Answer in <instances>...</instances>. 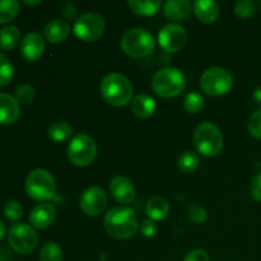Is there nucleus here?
Instances as JSON below:
<instances>
[{
  "instance_id": "39448f33",
  "label": "nucleus",
  "mask_w": 261,
  "mask_h": 261,
  "mask_svg": "<svg viewBox=\"0 0 261 261\" xmlns=\"http://www.w3.org/2000/svg\"><path fill=\"white\" fill-rule=\"evenodd\" d=\"M152 88L158 96L165 98L178 96L185 88V76L172 66L163 68L153 75Z\"/></svg>"
},
{
  "instance_id": "58836bf2",
  "label": "nucleus",
  "mask_w": 261,
  "mask_h": 261,
  "mask_svg": "<svg viewBox=\"0 0 261 261\" xmlns=\"http://www.w3.org/2000/svg\"><path fill=\"white\" fill-rule=\"evenodd\" d=\"M0 261H12V254L5 247H0Z\"/></svg>"
},
{
  "instance_id": "cd10ccee",
  "label": "nucleus",
  "mask_w": 261,
  "mask_h": 261,
  "mask_svg": "<svg viewBox=\"0 0 261 261\" xmlns=\"http://www.w3.org/2000/svg\"><path fill=\"white\" fill-rule=\"evenodd\" d=\"M14 76V68L9 59L0 53V87H4L12 82Z\"/></svg>"
},
{
  "instance_id": "9d476101",
  "label": "nucleus",
  "mask_w": 261,
  "mask_h": 261,
  "mask_svg": "<svg viewBox=\"0 0 261 261\" xmlns=\"http://www.w3.org/2000/svg\"><path fill=\"white\" fill-rule=\"evenodd\" d=\"M105 31V19L99 13H86L74 23V33L79 40L92 42L102 36Z\"/></svg>"
},
{
  "instance_id": "ddd939ff",
  "label": "nucleus",
  "mask_w": 261,
  "mask_h": 261,
  "mask_svg": "<svg viewBox=\"0 0 261 261\" xmlns=\"http://www.w3.org/2000/svg\"><path fill=\"white\" fill-rule=\"evenodd\" d=\"M45 51V41L37 32H31L20 41V54L27 61H36Z\"/></svg>"
},
{
  "instance_id": "a211bd4d",
  "label": "nucleus",
  "mask_w": 261,
  "mask_h": 261,
  "mask_svg": "<svg viewBox=\"0 0 261 261\" xmlns=\"http://www.w3.org/2000/svg\"><path fill=\"white\" fill-rule=\"evenodd\" d=\"M194 13L203 23H214L219 18V5L212 0H198L193 4Z\"/></svg>"
},
{
  "instance_id": "1a4fd4ad",
  "label": "nucleus",
  "mask_w": 261,
  "mask_h": 261,
  "mask_svg": "<svg viewBox=\"0 0 261 261\" xmlns=\"http://www.w3.org/2000/svg\"><path fill=\"white\" fill-rule=\"evenodd\" d=\"M8 242L15 252L22 255L31 254L38 245V236L35 229L25 223L13 224L8 233Z\"/></svg>"
},
{
  "instance_id": "4be33fe9",
  "label": "nucleus",
  "mask_w": 261,
  "mask_h": 261,
  "mask_svg": "<svg viewBox=\"0 0 261 261\" xmlns=\"http://www.w3.org/2000/svg\"><path fill=\"white\" fill-rule=\"evenodd\" d=\"M20 41V31L15 25H5L0 30V47L5 51H10Z\"/></svg>"
},
{
  "instance_id": "bb28decb",
  "label": "nucleus",
  "mask_w": 261,
  "mask_h": 261,
  "mask_svg": "<svg viewBox=\"0 0 261 261\" xmlns=\"http://www.w3.org/2000/svg\"><path fill=\"white\" fill-rule=\"evenodd\" d=\"M40 261H63V250L55 242H48L41 249Z\"/></svg>"
},
{
  "instance_id": "7ed1b4c3",
  "label": "nucleus",
  "mask_w": 261,
  "mask_h": 261,
  "mask_svg": "<svg viewBox=\"0 0 261 261\" xmlns=\"http://www.w3.org/2000/svg\"><path fill=\"white\" fill-rule=\"evenodd\" d=\"M194 144L205 157H216L223 149V135L212 122H201L194 133Z\"/></svg>"
},
{
  "instance_id": "79ce46f5",
  "label": "nucleus",
  "mask_w": 261,
  "mask_h": 261,
  "mask_svg": "<svg viewBox=\"0 0 261 261\" xmlns=\"http://www.w3.org/2000/svg\"><path fill=\"white\" fill-rule=\"evenodd\" d=\"M24 4L25 5H38V4H41V2L40 0H37V2H28V0H25Z\"/></svg>"
},
{
  "instance_id": "393cba45",
  "label": "nucleus",
  "mask_w": 261,
  "mask_h": 261,
  "mask_svg": "<svg viewBox=\"0 0 261 261\" xmlns=\"http://www.w3.org/2000/svg\"><path fill=\"white\" fill-rule=\"evenodd\" d=\"M19 3L17 0H0V24L9 23L17 17Z\"/></svg>"
},
{
  "instance_id": "9b49d317",
  "label": "nucleus",
  "mask_w": 261,
  "mask_h": 261,
  "mask_svg": "<svg viewBox=\"0 0 261 261\" xmlns=\"http://www.w3.org/2000/svg\"><path fill=\"white\" fill-rule=\"evenodd\" d=\"M188 41V32L185 28L176 23H170L160 31L158 42L163 50L168 53H177L185 46Z\"/></svg>"
},
{
  "instance_id": "f257e3e1",
  "label": "nucleus",
  "mask_w": 261,
  "mask_h": 261,
  "mask_svg": "<svg viewBox=\"0 0 261 261\" xmlns=\"http://www.w3.org/2000/svg\"><path fill=\"white\" fill-rule=\"evenodd\" d=\"M103 224L107 233L117 240L132 239L138 231L137 214L133 209L125 206H116L109 211Z\"/></svg>"
},
{
  "instance_id": "0eeeda50",
  "label": "nucleus",
  "mask_w": 261,
  "mask_h": 261,
  "mask_svg": "<svg viewBox=\"0 0 261 261\" xmlns=\"http://www.w3.org/2000/svg\"><path fill=\"white\" fill-rule=\"evenodd\" d=\"M97 155V144L93 138L87 134H78L68 145V158L78 167L91 165Z\"/></svg>"
},
{
  "instance_id": "412c9836",
  "label": "nucleus",
  "mask_w": 261,
  "mask_h": 261,
  "mask_svg": "<svg viewBox=\"0 0 261 261\" xmlns=\"http://www.w3.org/2000/svg\"><path fill=\"white\" fill-rule=\"evenodd\" d=\"M145 212L152 221H162L170 213V204L162 196H154L148 200Z\"/></svg>"
},
{
  "instance_id": "4468645a",
  "label": "nucleus",
  "mask_w": 261,
  "mask_h": 261,
  "mask_svg": "<svg viewBox=\"0 0 261 261\" xmlns=\"http://www.w3.org/2000/svg\"><path fill=\"white\" fill-rule=\"evenodd\" d=\"M110 191L116 201L130 204L135 198V188L132 181L124 176H116L110 182Z\"/></svg>"
},
{
  "instance_id": "f03ea898",
  "label": "nucleus",
  "mask_w": 261,
  "mask_h": 261,
  "mask_svg": "<svg viewBox=\"0 0 261 261\" xmlns=\"http://www.w3.org/2000/svg\"><path fill=\"white\" fill-rule=\"evenodd\" d=\"M101 94L112 106H125L132 101L133 86L129 79L119 73L107 74L101 82Z\"/></svg>"
},
{
  "instance_id": "7c9ffc66",
  "label": "nucleus",
  "mask_w": 261,
  "mask_h": 261,
  "mask_svg": "<svg viewBox=\"0 0 261 261\" xmlns=\"http://www.w3.org/2000/svg\"><path fill=\"white\" fill-rule=\"evenodd\" d=\"M36 96V91L30 84H22L17 88L15 99L19 105H30Z\"/></svg>"
},
{
  "instance_id": "6e6552de",
  "label": "nucleus",
  "mask_w": 261,
  "mask_h": 261,
  "mask_svg": "<svg viewBox=\"0 0 261 261\" xmlns=\"http://www.w3.org/2000/svg\"><path fill=\"white\" fill-rule=\"evenodd\" d=\"M233 86V78L231 73L223 68H209L200 78V87L203 92L209 96H222L229 92Z\"/></svg>"
},
{
  "instance_id": "aec40b11",
  "label": "nucleus",
  "mask_w": 261,
  "mask_h": 261,
  "mask_svg": "<svg viewBox=\"0 0 261 261\" xmlns=\"http://www.w3.org/2000/svg\"><path fill=\"white\" fill-rule=\"evenodd\" d=\"M132 110L138 117L147 119L155 111V101L148 94H138L132 99Z\"/></svg>"
},
{
  "instance_id": "5701e85b",
  "label": "nucleus",
  "mask_w": 261,
  "mask_h": 261,
  "mask_svg": "<svg viewBox=\"0 0 261 261\" xmlns=\"http://www.w3.org/2000/svg\"><path fill=\"white\" fill-rule=\"evenodd\" d=\"M162 3L154 0V2H140V0H129L127 7L134 12L135 14L143 15V17H149L155 14L160 10Z\"/></svg>"
},
{
  "instance_id": "b1692460",
  "label": "nucleus",
  "mask_w": 261,
  "mask_h": 261,
  "mask_svg": "<svg viewBox=\"0 0 261 261\" xmlns=\"http://www.w3.org/2000/svg\"><path fill=\"white\" fill-rule=\"evenodd\" d=\"M73 135V127L64 121H56L48 127V137L56 143L68 140Z\"/></svg>"
},
{
  "instance_id": "f3484780",
  "label": "nucleus",
  "mask_w": 261,
  "mask_h": 261,
  "mask_svg": "<svg viewBox=\"0 0 261 261\" xmlns=\"http://www.w3.org/2000/svg\"><path fill=\"white\" fill-rule=\"evenodd\" d=\"M193 4L189 0H170L163 5V12L168 19L184 20L191 14Z\"/></svg>"
},
{
  "instance_id": "f704fd0d",
  "label": "nucleus",
  "mask_w": 261,
  "mask_h": 261,
  "mask_svg": "<svg viewBox=\"0 0 261 261\" xmlns=\"http://www.w3.org/2000/svg\"><path fill=\"white\" fill-rule=\"evenodd\" d=\"M250 193L255 200L261 201V172L256 173L252 177L251 184H250Z\"/></svg>"
},
{
  "instance_id": "c756f323",
  "label": "nucleus",
  "mask_w": 261,
  "mask_h": 261,
  "mask_svg": "<svg viewBox=\"0 0 261 261\" xmlns=\"http://www.w3.org/2000/svg\"><path fill=\"white\" fill-rule=\"evenodd\" d=\"M3 212H4L5 218L9 219V221L12 222H18L23 216V208L22 205H20L19 201L17 200L7 201Z\"/></svg>"
},
{
  "instance_id": "2f4dec72",
  "label": "nucleus",
  "mask_w": 261,
  "mask_h": 261,
  "mask_svg": "<svg viewBox=\"0 0 261 261\" xmlns=\"http://www.w3.org/2000/svg\"><path fill=\"white\" fill-rule=\"evenodd\" d=\"M234 13L241 18H250L256 12V3L252 0H240L234 4Z\"/></svg>"
},
{
  "instance_id": "2eb2a0df",
  "label": "nucleus",
  "mask_w": 261,
  "mask_h": 261,
  "mask_svg": "<svg viewBox=\"0 0 261 261\" xmlns=\"http://www.w3.org/2000/svg\"><path fill=\"white\" fill-rule=\"evenodd\" d=\"M56 211L51 204H38L32 209L30 214V221L35 228L45 229L54 223Z\"/></svg>"
},
{
  "instance_id": "c9c22d12",
  "label": "nucleus",
  "mask_w": 261,
  "mask_h": 261,
  "mask_svg": "<svg viewBox=\"0 0 261 261\" xmlns=\"http://www.w3.org/2000/svg\"><path fill=\"white\" fill-rule=\"evenodd\" d=\"M140 232H142L143 236L148 237V239L154 236L157 233V226H155L154 221H152V219L143 221L142 224H140Z\"/></svg>"
},
{
  "instance_id": "37998d69",
  "label": "nucleus",
  "mask_w": 261,
  "mask_h": 261,
  "mask_svg": "<svg viewBox=\"0 0 261 261\" xmlns=\"http://www.w3.org/2000/svg\"><path fill=\"white\" fill-rule=\"evenodd\" d=\"M260 7H261V3H260Z\"/></svg>"
},
{
  "instance_id": "f8f14e48",
  "label": "nucleus",
  "mask_w": 261,
  "mask_h": 261,
  "mask_svg": "<svg viewBox=\"0 0 261 261\" xmlns=\"http://www.w3.org/2000/svg\"><path fill=\"white\" fill-rule=\"evenodd\" d=\"M79 206L87 216L96 217L101 214L107 206V195L101 188H89L82 194Z\"/></svg>"
},
{
  "instance_id": "423d86ee",
  "label": "nucleus",
  "mask_w": 261,
  "mask_h": 261,
  "mask_svg": "<svg viewBox=\"0 0 261 261\" xmlns=\"http://www.w3.org/2000/svg\"><path fill=\"white\" fill-rule=\"evenodd\" d=\"M154 38L152 33L143 28L129 30L121 38V48L126 55L139 59L150 55L154 51Z\"/></svg>"
},
{
  "instance_id": "4c0bfd02",
  "label": "nucleus",
  "mask_w": 261,
  "mask_h": 261,
  "mask_svg": "<svg viewBox=\"0 0 261 261\" xmlns=\"http://www.w3.org/2000/svg\"><path fill=\"white\" fill-rule=\"evenodd\" d=\"M61 14L66 18V19H74L76 17V8L70 3H66L61 7Z\"/></svg>"
},
{
  "instance_id": "a19ab883",
  "label": "nucleus",
  "mask_w": 261,
  "mask_h": 261,
  "mask_svg": "<svg viewBox=\"0 0 261 261\" xmlns=\"http://www.w3.org/2000/svg\"><path fill=\"white\" fill-rule=\"evenodd\" d=\"M4 234H5V224L3 223L2 221H0V241H2V240H3Z\"/></svg>"
},
{
  "instance_id": "473e14b6",
  "label": "nucleus",
  "mask_w": 261,
  "mask_h": 261,
  "mask_svg": "<svg viewBox=\"0 0 261 261\" xmlns=\"http://www.w3.org/2000/svg\"><path fill=\"white\" fill-rule=\"evenodd\" d=\"M188 213L189 218L198 224L204 223V222L206 221V218H208L205 208H203V206L199 205V204H190L188 209Z\"/></svg>"
},
{
  "instance_id": "c85d7f7f",
  "label": "nucleus",
  "mask_w": 261,
  "mask_h": 261,
  "mask_svg": "<svg viewBox=\"0 0 261 261\" xmlns=\"http://www.w3.org/2000/svg\"><path fill=\"white\" fill-rule=\"evenodd\" d=\"M204 106V98L199 92H191L184 99V107L190 114L199 112Z\"/></svg>"
},
{
  "instance_id": "6ab92c4d",
  "label": "nucleus",
  "mask_w": 261,
  "mask_h": 261,
  "mask_svg": "<svg viewBox=\"0 0 261 261\" xmlns=\"http://www.w3.org/2000/svg\"><path fill=\"white\" fill-rule=\"evenodd\" d=\"M69 32H70V27H69L68 22L61 19L51 20L45 25V30H43L46 40L50 43L63 42L69 36Z\"/></svg>"
},
{
  "instance_id": "ea45409f",
  "label": "nucleus",
  "mask_w": 261,
  "mask_h": 261,
  "mask_svg": "<svg viewBox=\"0 0 261 261\" xmlns=\"http://www.w3.org/2000/svg\"><path fill=\"white\" fill-rule=\"evenodd\" d=\"M254 99L256 101V103L261 105V88H257L256 91L254 92Z\"/></svg>"
},
{
  "instance_id": "72a5a7b5",
  "label": "nucleus",
  "mask_w": 261,
  "mask_h": 261,
  "mask_svg": "<svg viewBox=\"0 0 261 261\" xmlns=\"http://www.w3.org/2000/svg\"><path fill=\"white\" fill-rule=\"evenodd\" d=\"M249 132L256 139H261V109L256 110L249 120Z\"/></svg>"
},
{
  "instance_id": "dca6fc26",
  "label": "nucleus",
  "mask_w": 261,
  "mask_h": 261,
  "mask_svg": "<svg viewBox=\"0 0 261 261\" xmlns=\"http://www.w3.org/2000/svg\"><path fill=\"white\" fill-rule=\"evenodd\" d=\"M19 103L13 96L0 93V125H10L19 117Z\"/></svg>"
},
{
  "instance_id": "a878e982",
  "label": "nucleus",
  "mask_w": 261,
  "mask_h": 261,
  "mask_svg": "<svg viewBox=\"0 0 261 261\" xmlns=\"http://www.w3.org/2000/svg\"><path fill=\"white\" fill-rule=\"evenodd\" d=\"M199 163H200V158L193 150H186L178 157V168L185 173H190L195 171L198 168Z\"/></svg>"
},
{
  "instance_id": "20e7f679",
  "label": "nucleus",
  "mask_w": 261,
  "mask_h": 261,
  "mask_svg": "<svg viewBox=\"0 0 261 261\" xmlns=\"http://www.w3.org/2000/svg\"><path fill=\"white\" fill-rule=\"evenodd\" d=\"M25 191L36 201H47L55 196V178L48 171L37 168L28 173L25 178Z\"/></svg>"
},
{
  "instance_id": "e433bc0d",
  "label": "nucleus",
  "mask_w": 261,
  "mask_h": 261,
  "mask_svg": "<svg viewBox=\"0 0 261 261\" xmlns=\"http://www.w3.org/2000/svg\"><path fill=\"white\" fill-rule=\"evenodd\" d=\"M184 261H211V259H209V255L206 254V251L201 249H195L188 252Z\"/></svg>"
}]
</instances>
